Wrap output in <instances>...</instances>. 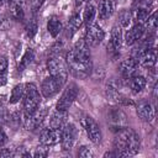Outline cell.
<instances>
[{"instance_id": "30bf717a", "label": "cell", "mask_w": 158, "mask_h": 158, "mask_svg": "<svg viewBox=\"0 0 158 158\" xmlns=\"http://www.w3.org/2000/svg\"><path fill=\"white\" fill-rule=\"evenodd\" d=\"M47 70H48L49 75L68 78V67L58 56L51 57L48 59V62H47Z\"/></svg>"}, {"instance_id": "f546056e", "label": "cell", "mask_w": 158, "mask_h": 158, "mask_svg": "<svg viewBox=\"0 0 158 158\" xmlns=\"http://www.w3.org/2000/svg\"><path fill=\"white\" fill-rule=\"evenodd\" d=\"M37 28H38V26H37V20H36L35 17L30 19V20L26 22L25 30H26V35H27L30 38H33V37H35V35L37 33Z\"/></svg>"}, {"instance_id": "e0dca14e", "label": "cell", "mask_w": 158, "mask_h": 158, "mask_svg": "<svg viewBox=\"0 0 158 158\" xmlns=\"http://www.w3.org/2000/svg\"><path fill=\"white\" fill-rule=\"evenodd\" d=\"M144 26L142 23H135L126 33H125V42L127 46H132L135 43H137L144 35Z\"/></svg>"}, {"instance_id": "9c48e42d", "label": "cell", "mask_w": 158, "mask_h": 158, "mask_svg": "<svg viewBox=\"0 0 158 158\" xmlns=\"http://www.w3.org/2000/svg\"><path fill=\"white\" fill-rule=\"evenodd\" d=\"M105 38V32L104 30L98 25V23H90L86 26V31H85V42L89 47H96L99 46L102 40Z\"/></svg>"}, {"instance_id": "74e56055", "label": "cell", "mask_w": 158, "mask_h": 158, "mask_svg": "<svg viewBox=\"0 0 158 158\" xmlns=\"http://www.w3.org/2000/svg\"><path fill=\"white\" fill-rule=\"evenodd\" d=\"M6 142H7V136H6V133L0 128V148H2V147L6 144Z\"/></svg>"}, {"instance_id": "836d02e7", "label": "cell", "mask_w": 158, "mask_h": 158, "mask_svg": "<svg viewBox=\"0 0 158 158\" xmlns=\"http://www.w3.org/2000/svg\"><path fill=\"white\" fill-rule=\"evenodd\" d=\"M43 2H44V0H31V9H32V11L33 12L38 11Z\"/></svg>"}, {"instance_id": "f1b7e54d", "label": "cell", "mask_w": 158, "mask_h": 158, "mask_svg": "<svg viewBox=\"0 0 158 158\" xmlns=\"http://www.w3.org/2000/svg\"><path fill=\"white\" fill-rule=\"evenodd\" d=\"M143 26H144V28H147L151 33L156 32V30H157V11L149 14V16H148L147 20L144 21V25H143Z\"/></svg>"}, {"instance_id": "b9f144b4", "label": "cell", "mask_w": 158, "mask_h": 158, "mask_svg": "<svg viewBox=\"0 0 158 158\" xmlns=\"http://www.w3.org/2000/svg\"><path fill=\"white\" fill-rule=\"evenodd\" d=\"M117 1H122V0H117Z\"/></svg>"}, {"instance_id": "d590c367", "label": "cell", "mask_w": 158, "mask_h": 158, "mask_svg": "<svg viewBox=\"0 0 158 158\" xmlns=\"http://www.w3.org/2000/svg\"><path fill=\"white\" fill-rule=\"evenodd\" d=\"M6 120H9V115L6 114L5 106L0 102V121H1V122H4V121H6Z\"/></svg>"}, {"instance_id": "5bb4252c", "label": "cell", "mask_w": 158, "mask_h": 158, "mask_svg": "<svg viewBox=\"0 0 158 158\" xmlns=\"http://www.w3.org/2000/svg\"><path fill=\"white\" fill-rule=\"evenodd\" d=\"M121 26L120 25H114L111 28V37H110V42L107 44V51H110V53H118L121 46H122V41H123V36H122V31H121Z\"/></svg>"}, {"instance_id": "ffe728a7", "label": "cell", "mask_w": 158, "mask_h": 158, "mask_svg": "<svg viewBox=\"0 0 158 158\" xmlns=\"http://www.w3.org/2000/svg\"><path fill=\"white\" fill-rule=\"evenodd\" d=\"M115 11V4L112 0H101L99 4V9H98V14H99V19L100 20H107L112 16Z\"/></svg>"}, {"instance_id": "8d00e7d4", "label": "cell", "mask_w": 158, "mask_h": 158, "mask_svg": "<svg viewBox=\"0 0 158 158\" xmlns=\"http://www.w3.org/2000/svg\"><path fill=\"white\" fill-rule=\"evenodd\" d=\"M7 83V70L0 72V86H4Z\"/></svg>"}, {"instance_id": "8992f818", "label": "cell", "mask_w": 158, "mask_h": 158, "mask_svg": "<svg viewBox=\"0 0 158 158\" xmlns=\"http://www.w3.org/2000/svg\"><path fill=\"white\" fill-rule=\"evenodd\" d=\"M80 125L81 127L84 128V131L86 132L89 139L95 143V144H99L101 142V130H100V126L98 125V122L89 115H84L81 118H80Z\"/></svg>"}, {"instance_id": "2e32d148", "label": "cell", "mask_w": 158, "mask_h": 158, "mask_svg": "<svg viewBox=\"0 0 158 158\" xmlns=\"http://www.w3.org/2000/svg\"><path fill=\"white\" fill-rule=\"evenodd\" d=\"M136 112H137V116L142 121H146V122H152L154 120V116H156L154 107L148 101H141V102H138V105L136 107Z\"/></svg>"}, {"instance_id": "83f0119b", "label": "cell", "mask_w": 158, "mask_h": 158, "mask_svg": "<svg viewBox=\"0 0 158 158\" xmlns=\"http://www.w3.org/2000/svg\"><path fill=\"white\" fill-rule=\"evenodd\" d=\"M118 25L121 27H128L132 22V16H131V11L127 9H123L118 12Z\"/></svg>"}, {"instance_id": "60d3db41", "label": "cell", "mask_w": 158, "mask_h": 158, "mask_svg": "<svg viewBox=\"0 0 158 158\" xmlns=\"http://www.w3.org/2000/svg\"><path fill=\"white\" fill-rule=\"evenodd\" d=\"M139 1H142V0H133V2L136 4V2H139Z\"/></svg>"}, {"instance_id": "4fadbf2b", "label": "cell", "mask_w": 158, "mask_h": 158, "mask_svg": "<svg viewBox=\"0 0 158 158\" xmlns=\"http://www.w3.org/2000/svg\"><path fill=\"white\" fill-rule=\"evenodd\" d=\"M138 67H139V64H138L137 58L136 57H130V58L123 59L120 63L118 69H120V73L123 77V79H128V78L137 74Z\"/></svg>"}, {"instance_id": "4316f807", "label": "cell", "mask_w": 158, "mask_h": 158, "mask_svg": "<svg viewBox=\"0 0 158 158\" xmlns=\"http://www.w3.org/2000/svg\"><path fill=\"white\" fill-rule=\"evenodd\" d=\"M95 15H96V9L93 4H86L85 9H84V12H83V22L88 25L93 23L94 19H95Z\"/></svg>"}, {"instance_id": "d6986e66", "label": "cell", "mask_w": 158, "mask_h": 158, "mask_svg": "<svg viewBox=\"0 0 158 158\" xmlns=\"http://www.w3.org/2000/svg\"><path fill=\"white\" fill-rule=\"evenodd\" d=\"M67 122H68V110H58V109H56V111L51 116L49 127L57 128V130H62L63 126Z\"/></svg>"}, {"instance_id": "d6a6232c", "label": "cell", "mask_w": 158, "mask_h": 158, "mask_svg": "<svg viewBox=\"0 0 158 158\" xmlns=\"http://www.w3.org/2000/svg\"><path fill=\"white\" fill-rule=\"evenodd\" d=\"M11 26V19L6 15L0 16V30H7Z\"/></svg>"}, {"instance_id": "ba28073f", "label": "cell", "mask_w": 158, "mask_h": 158, "mask_svg": "<svg viewBox=\"0 0 158 158\" xmlns=\"http://www.w3.org/2000/svg\"><path fill=\"white\" fill-rule=\"evenodd\" d=\"M106 120L109 126L116 131L127 126V116L120 107H109L106 111Z\"/></svg>"}, {"instance_id": "d4e9b609", "label": "cell", "mask_w": 158, "mask_h": 158, "mask_svg": "<svg viewBox=\"0 0 158 158\" xmlns=\"http://www.w3.org/2000/svg\"><path fill=\"white\" fill-rule=\"evenodd\" d=\"M33 58H35V53H33L32 48H27V49H26V52L23 53V56L21 57L20 62H19V65H17L19 72L25 70V69L31 64V62L33 60Z\"/></svg>"}, {"instance_id": "ac0fdd59", "label": "cell", "mask_w": 158, "mask_h": 158, "mask_svg": "<svg viewBox=\"0 0 158 158\" xmlns=\"http://www.w3.org/2000/svg\"><path fill=\"white\" fill-rule=\"evenodd\" d=\"M137 60H138V64L141 67H144V68H148V69H152L154 65H156V62H157V49L154 47L142 52L139 56L136 57Z\"/></svg>"}, {"instance_id": "484cf974", "label": "cell", "mask_w": 158, "mask_h": 158, "mask_svg": "<svg viewBox=\"0 0 158 158\" xmlns=\"http://www.w3.org/2000/svg\"><path fill=\"white\" fill-rule=\"evenodd\" d=\"M81 25H83V17H81L78 12H74V14L70 16V19H69V25H68V28H70L69 37H70L74 32H77V31L81 27Z\"/></svg>"}, {"instance_id": "5b68a950", "label": "cell", "mask_w": 158, "mask_h": 158, "mask_svg": "<svg viewBox=\"0 0 158 158\" xmlns=\"http://www.w3.org/2000/svg\"><path fill=\"white\" fill-rule=\"evenodd\" d=\"M78 94H79V88L75 83H69L64 86V90L60 95V98L58 99L57 101V106L56 109L58 110H68L73 102L75 101V99L78 98Z\"/></svg>"}, {"instance_id": "e575fe53", "label": "cell", "mask_w": 158, "mask_h": 158, "mask_svg": "<svg viewBox=\"0 0 158 158\" xmlns=\"http://www.w3.org/2000/svg\"><path fill=\"white\" fill-rule=\"evenodd\" d=\"M15 153L12 152V149L10 148H1L0 149V158H6V157H11Z\"/></svg>"}, {"instance_id": "44dd1931", "label": "cell", "mask_w": 158, "mask_h": 158, "mask_svg": "<svg viewBox=\"0 0 158 158\" xmlns=\"http://www.w3.org/2000/svg\"><path fill=\"white\" fill-rule=\"evenodd\" d=\"M126 80H127V84H128V86H130V89H131V91L133 94L141 93L147 85L146 78L142 77V75H137V74L131 77V78H128V79H126Z\"/></svg>"}, {"instance_id": "4dcf8cb0", "label": "cell", "mask_w": 158, "mask_h": 158, "mask_svg": "<svg viewBox=\"0 0 158 158\" xmlns=\"http://www.w3.org/2000/svg\"><path fill=\"white\" fill-rule=\"evenodd\" d=\"M78 157H81V158H93L94 157V152L89 147L81 146L78 149Z\"/></svg>"}, {"instance_id": "1f68e13d", "label": "cell", "mask_w": 158, "mask_h": 158, "mask_svg": "<svg viewBox=\"0 0 158 158\" xmlns=\"http://www.w3.org/2000/svg\"><path fill=\"white\" fill-rule=\"evenodd\" d=\"M33 156H35V157H40V158H42V157H47V156H48V147L41 144L40 147L36 148V151L33 152Z\"/></svg>"}, {"instance_id": "ab89813d", "label": "cell", "mask_w": 158, "mask_h": 158, "mask_svg": "<svg viewBox=\"0 0 158 158\" xmlns=\"http://www.w3.org/2000/svg\"><path fill=\"white\" fill-rule=\"evenodd\" d=\"M4 1H5V0H0V7L4 5Z\"/></svg>"}, {"instance_id": "8fae6325", "label": "cell", "mask_w": 158, "mask_h": 158, "mask_svg": "<svg viewBox=\"0 0 158 158\" xmlns=\"http://www.w3.org/2000/svg\"><path fill=\"white\" fill-rule=\"evenodd\" d=\"M151 9L152 5L148 2H144V0L136 2L133 9L131 10V16H132V21H135L136 23H144V21L147 20V17L151 14Z\"/></svg>"}, {"instance_id": "7c38bea8", "label": "cell", "mask_w": 158, "mask_h": 158, "mask_svg": "<svg viewBox=\"0 0 158 158\" xmlns=\"http://www.w3.org/2000/svg\"><path fill=\"white\" fill-rule=\"evenodd\" d=\"M60 141V130L57 128H52V127H47L43 128L40 133V143L47 147L54 146Z\"/></svg>"}, {"instance_id": "cb8c5ba5", "label": "cell", "mask_w": 158, "mask_h": 158, "mask_svg": "<svg viewBox=\"0 0 158 158\" xmlns=\"http://www.w3.org/2000/svg\"><path fill=\"white\" fill-rule=\"evenodd\" d=\"M23 93H25V84H17L14 86V89L11 90V95L9 99V102L11 105H16L19 104L22 98H23Z\"/></svg>"}, {"instance_id": "277c9868", "label": "cell", "mask_w": 158, "mask_h": 158, "mask_svg": "<svg viewBox=\"0 0 158 158\" xmlns=\"http://www.w3.org/2000/svg\"><path fill=\"white\" fill-rule=\"evenodd\" d=\"M65 83H67V78L49 75L46 79H43L41 84V94L44 98H52L65 85Z\"/></svg>"}, {"instance_id": "7402d4cb", "label": "cell", "mask_w": 158, "mask_h": 158, "mask_svg": "<svg viewBox=\"0 0 158 158\" xmlns=\"http://www.w3.org/2000/svg\"><path fill=\"white\" fill-rule=\"evenodd\" d=\"M25 4H26V0H12L10 6V12L12 19L15 20L25 19Z\"/></svg>"}, {"instance_id": "603a6c76", "label": "cell", "mask_w": 158, "mask_h": 158, "mask_svg": "<svg viewBox=\"0 0 158 158\" xmlns=\"http://www.w3.org/2000/svg\"><path fill=\"white\" fill-rule=\"evenodd\" d=\"M47 30H48L49 35L53 38H56L62 31V21H60V19L58 16H51L48 19V21H47Z\"/></svg>"}, {"instance_id": "52a82bcc", "label": "cell", "mask_w": 158, "mask_h": 158, "mask_svg": "<svg viewBox=\"0 0 158 158\" xmlns=\"http://www.w3.org/2000/svg\"><path fill=\"white\" fill-rule=\"evenodd\" d=\"M78 138V128L74 123L67 122L60 130V144L64 151H69L74 147Z\"/></svg>"}, {"instance_id": "9a60e30c", "label": "cell", "mask_w": 158, "mask_h": 158, "mask_svg": "<svg viewBox=\"0 0 158 158\" xmlns=\"http://www.w3.org/2000/svg\"><path fill=\"white\" fill-rule=\"evenodd\" d=\"M46 115H47V110L46 109H37L33 114H31L28 117L25 118V126H26V128L27 130H31V131L38 128L42 125V122L44 121Z\"/></svg>"}, {"instance_id": "3957f363", "label": "cell", "mask_w": 158, "mask_h": 158, "mask_svg": "<svg viewBox=\"0 0 158 158\" xmlns=\"http://www.w3.org/2000/svg\"><path fill=\"white\" fill-rule=\"evenodd\" d=\"M41 104V94L33 83L25 84V93L22 98V111L25 118L33 114Z\"/></svg>"}, {"instance_id": "f35d334b", "label": "cell", "mask_w": 158, "mask_h": 158, "mask_svg": "<svg viewBox=\"0 0 158 158\" xmlns=\"http://www.w3.org/2000/svg\"><path fill=\"white\" fill-rule=\"evenodd\" d=\"M7 65H9V62L5 57H0V72L2 70H7Z\"/></svg>"}, {"instance_id": "6da1fadb", "label": "cell", "mask_w": 158, "mask_h": 158, "mask_svg": "<svg viewBox=\"0 0 158 158\" xmlns=\"http://www.w3.org/2000/svg\"><path fill=\"white\" fill-rule=\"evenodd\" d=\"M65 64L70 74L77 79H86L93 69L89 46L85 40L78 41L65 54Z\"/></svg>"}, {"instance_id": "7a4b0ae2", "label": "cell", "mask_w": 158, "mask_h": 158, "mask_svg": "<svg viewBox=\"0 0 158 158\" xmlns=\"http://www.w3.org/2000/svg\"><path fill=\"white\" fill-rule=\"evenodd\" d=\"M141 147L139 136L130 127H123L117 131L114 138V149L118 157H131L138 153Z\"/></svg>"}]
</instances>
